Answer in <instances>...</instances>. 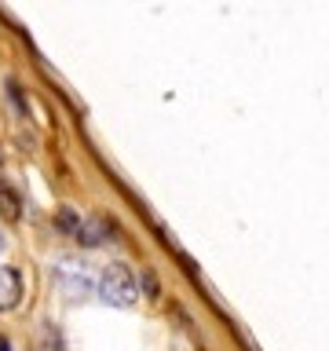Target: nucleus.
Masks as SVG:
<instances>
[{
    "label": "nucleus",
    "instance_id": "f257e3e1",
    "mask_svg": "<svg viewBox=\"0 0 329 351\" xmlns=\"http://www.w3.org/2000/svg\"><path fill=\"white\" fill-rule=\"evenodd\" d=\"M99 296L114 307H132L139 300V285L132 278V271L125 263H110L103 267V278H99Z\"/></svg>",
    "mask_w": 329,
    "mask_h": 351
},
{
    "label": "nucleus",
    "instance_id": "f03ea898",
    "mask_svg": "<svg viewBox=\"0 0 329 351\" xmlns=\"http://www.w3.org/2000/svg\"><path fill=\"white\" fill-rule=\"evenodd\" d=\"M22 300V274L15 267H0V311H11Z\"/></svg>",
    "mask_w": 329,
    "mask_h": 351
},
{
    "label": "nucleus",
    "instance_id": "7ed1b4c3",
    "mask_svg": "<svg viewBox=\"0 0 329 351\" xmlns=\"http://www.w3.org/2000/svg\"><path fill=\"white\" fill-rule=\"evenodd\" d=\"M0 216H4L8 223H15V219L22 216V197H19V191L4 180V176H0Z\"/></svg>",
    "mask_w": 329,
    "mask_h": 351
},
{
    "label": "nucleus",
    "instance_id": "20e7f679",
    "mask_svg": "<svg viewBox=\"0 0 329 351\" xmlns=\"http://www.w3.org/2000/svg\"><path fill=\"white\" fill-rule=\"evenodd\" d=\"M77 241H81V245H103V241H106V223H103V219H81V227H77Z\"/></svg>",
    "mask_w": 329,
    "mask_h": 351
},
{
    "label": "nucleus",
    "instance_id": "39448f33",
    "mask_svg": "<svg viewBox=\"0 0 329 351\" xmlns=\"http://www.w3.org/2000/svg\"><path fill=\"white\" fill-rule=\"evenodd\" d=\"M0 351H11V344H8V340H4V337H0Z\"/></svg>",
    "mask_w": 329,
    "mask_h": 351
},
{
    "label": "nucleus",
    "instance_id": "423d86ee",
    "mask_svg": "<svg viewBox=\"0 0 329 351\" xmlns=\"http://www.w3.org/2000/svg\"><path fill=\"white\" fill-rule=\"evenodd\" d=\"M0 249H4V238H0Z\"/></svg>",
    "mask_w": 329,
    "mask_h": 351
}]
</instances>
